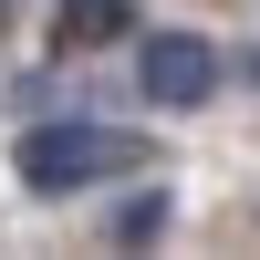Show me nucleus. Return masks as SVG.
Masks as SVG:
<instances>
[{
    "mask_svg": "<svg viewBox=\"0 0 260 260\" xmlns=\"http://www.w3.org/2000/svg\"><path fill=\"white\" fill-rule=\"evenodd\" d=\"M52 31H62V42H115V31H125V0H62Z\"/></svg>",
    "mask_w": 260,
    "mask_h": 260,
    "instance_id": "obj_3",
    "label": "nucleus"
},
{
    "mask_svg": "<svg viewBox=\"0 0 260 260\" xmlns=\"http://www.w3.org/2000/svg\"><path fill=\"white\" fill-rule=\"evenodd\" d=\"M208 83H219L208 42H187V31H156V42H146V94H156V104H198Z\"/></svg>",
    "mask_w": 260,
    "mask_h": 260,
    "instance_id": "obj_2",
    "label": "nucleus"
},
{
    "mask_svg": "<svg viewBox=\"0 0 260 260\" xmlns=\"http://www.w3.org/2000/svg\"><path fill=\"white\" fill-rule=\"evenodd\" d=\"M156 229H167V198H156V187H146V198H125V208H115V240H156Z\"/></svg>",
    "mask_w": 260,
    "mask_h": 260,
    "instance_id": "obj_4",
    "label": "nucleus"
},
{
    "mask_svg": "<svg viewBox=\"0 0 260 260\" xmlns=\"http://www.w3.org/2000/svg\"><path fill=\"white\" fill-rule=\"evenodd\" d=\"M115 167H136V146L125 136H104V125H31L21 136V177L31 187H94V177H115Z\"/></svg>",
    "mask_w": 260,
    "mask_h": 260,
    "instance_id": "obj_1",
    "label": "nucleus"
}]
</instances>
